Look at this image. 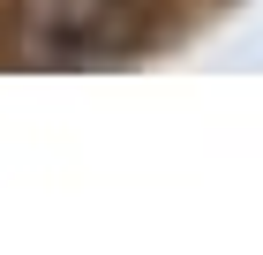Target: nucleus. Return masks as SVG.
Instances as JSON below:
<instances>
[{
	"mask_svg": "<svg viewBox=\"0 0 263 255\" xmlns=\"http://www.w3.org/2000/svg\"><path fill=\"white\" fill-rule=\"evenodd\" d=\"M151 30V0H23V45L38 60H121Z\"/></svg>",
	"mask_w": 263,
	"mask_h": 255,
	"instance_id": "nucleus-1",
	"label": "nucleus"
}]
</instances>
